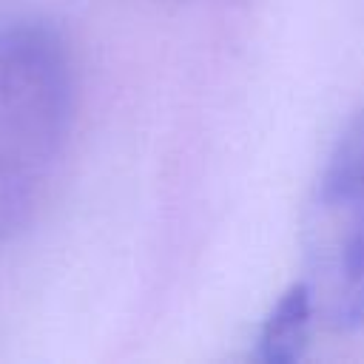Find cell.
Instances as JSON below:
<instances>
[{
  "mask_svg": "<svg viewBox=\"0 0 364 364\" xmlns=\"http://www.w3.org/2000/svg\"><path fill=\"white\" fill-rule=\"evenodd\" d=\"M307 287L330 330L364 327V111L336 139L307 213Z\"/></svg>",
  "mask_w": 364,
  "mask_h": 364,
  "instance_id": "obj_1",
  "label": "cell"
},
{
  "mask_svg": "<svg viewBox=\"0 0 364 364\" xmlns=\"http://www.w3.org/2000/svg\"><path fill=\"white\" fill-rule=\"evenodd\" d=\"M74 119V85L37 60H0V242L31 213Z\"/></svg>",
  "mask_w": 364,
  "mask_h": 364,
  "instance_id": "obj_2",
  "label": "cell"
},
{
  "mask_svg": "<svg viewBox=\"0 0 364 364\" xmlns=\"http://www.w3.org/2000/svg\"><path fill=\"white\" fill-rule=\"evenodd\" d=\"M316 321L313 293L304 279L293 282L279 301L270 307L267 318L262 321L256 358L267 364H290L299 361L310 341V327Z\"/></svg>",
  "mask_w": 364,
  "mask_h": 364,
  "instance_id": "obj_3",
  "label": "cell"
}]
</instances>
